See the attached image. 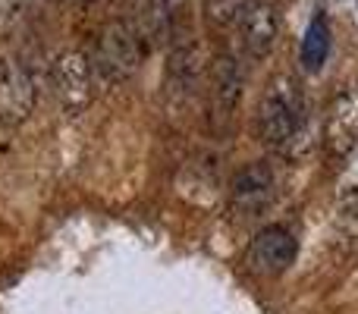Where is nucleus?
I'll use <instances>...</instances> for the list:
<instances>
[{
  "label": "nucleus",
  "instance_id": "20e7f679",
  "mask_svg": "<svg viewBox=\"0 0 358 314\" xmlns=\"http://www.w3.org/2000/svg\"><path fill=\"white\" fill-rule=\"evenodd\" d=\"M236 35H239V48L248 60H264L273 50L280 35V6L277 0H245L236 22Z\"/></svg>",
  "mask_w": 358,
  "mask_h": 314
},
{
  "label": "nucleus",
  "instance_id": "1a4fd4ad",
  "mask_svg": "<svg viewBox=\"0 0 358 314\" xmlns=\"http://www.w3.org/2000/svg\"><path fill=\"white\" fill-rule=\"evenodd\" d=\"M273 189H277V179L267 160H255L248 164L239 176L233 179V210L242 217H258L267 204L273 201Z\"/></svg>",
  "mask_w": 358,
  "mask_h": 314
},
{
  "label": "nucleus",
  "instance_id": "ddd939ff",
  "mask_svg": "<svg viewBox=\"0 0 358 314\" xmlns=\"http://www.w3.org/2000/svg\"><path fill=\"white\" fill-rule=\"evenodd\" d=\"M245 0H204V16L214 29H229L239 22V13Z\"/></svg>",
  "mask_w": 358,
  "mask_h": 314
},
{
  "label": "nucleus",
  "instance_id": "7ed1b4c3",
  "mask_svg": "<svg viewBox=\"0 0 358 314\" xmlns=\"http://www.w3.org/2000/svg\"><path fill=\"white\" fill-rule=\"evenodd\" d=\"M92 73L94 66L82 50H63L54 60L50 79H54V92L63 117H79L92 104Z\"/></svg>",
  "mask_w": 358,
  "mask_h": 314
},
{
  "label": "nucleus",
  "instance_id": "6e6552de",
  "mask_svg": "<svg viewBox=\"0 0 358 314\" xmlns=\"http://www.w3.org/2000/svg\"><path fill=\"white\" fill-rule=\"evenodd\" d=\"M296 255H299L296 236L286 227L273 223V227H264L252 239V245H248V264H252V271L264 273V277H277V273H283L296 261Z\"/></svg>",
  "mask_w": 358,
  "mask_h": 314
},
{
  "label": "nucleus",
  "instance_id": "dca6fc26",
  "mask_svg": "<svg viewBox=\"0 0 358 314\" xmlns=\"http://www.w3.org/2000/svg\"><path fill=\"white\" fill-rule=\"evenodd\" d=\"M76 3H92V0H76Z\"/></svg>",
  "mask_w": 358,
  "mask_h": 314
},
{
  "label": "nucleus",
  "instance_id": "f8f14e48",
  "mask_svg": "<svg viewBox=\"0 0 358 314\" xmlns=\"http://www.w3.org/2000/svg\"><path fill=\"white\" fill-rule=\"evenodd\" d=\"M334 198L340 204V210L358 208V145L343 155V166L336 173V185H334Z\"/></svg>",
  "mask_w": 358,
  "mask_h": 314
},
{
  "label": "nucleus",
  "instance_id": "4468645a",
  "mask_svg": "<svg viewBox=\"0 0 358 314\" xmlns=\"http://www.w3.org/2000/svg\"><path fill=\"white\" fill-rule=\"evenodd\" d=\"M31 0H0V35L13 31L19 25V19L25 16Z\"/></svg>",
  "mask_w": 358,
  "mask_h": 314
},
{
  "label": "nucleus",
  "instance_id": "0eeeda50",
  "mask_svg": "<svg viewBox=\"0 0 358 314\" xmlns=\"http://www.w3.org/2000/svg\"><path fill=\"white\" fill-rule=\"evenodd\" d=\"M324 145L334 157H343L358 145V76L334 94L324 117Z\"/></svg>",
  "mask_w": 358,
  "mask_h": 314
},
{
  "label": "nucleus",
  "instance_id": "f257e3e1",
  "mask_svg": "<svg viewBox=\"0 0 358 314\" xmlns=\"http://www.w3.org/2000/svg\"><path fill=\"white\" fill-rule=\"evenodd\" d=\"M258 142L267 151L292 155L308 132V107L296 79L280 76L258 107Z\"/></svg>",
  "mask_w": 358,
  "mask_h": 314
},
{
  "label": "nucleus",
  "instance_id": "9b49d317",
  "mask_svg": "<svg viewBox=\"0 0 358 314\" xmlns=\"http://www.w3.org/2000/svg\"><path fill=\"white\" fill-rule=\"evenodd\" d=\"M330 44H334V35H330V22L324 13H317L315 19H311L308 31H305L302 38V66L308 69V73H317V69L327 63L330 57Z\"/></svg>",
  "mask_w": 358,
  "mask_h": 314
},
{
  "label": "nucleus",
  "instance_id": "2eb2a0df",
  "mask_svg": "<svg viewBox=\"0 0 358 314\" xmlns=\"http://www.w3.org/2000/svg\"><path fill=\"white\" fill-rule=\"evenodd\" d=\"M157 3H161V6H167V10H170V13H173V16H176V10H179V6L185 3V0H157Z\"/></svg>",
  "mask_w": 358,
  "mask_h": 314
},
{
  "label": "nucleus",
  "instance_id": "39448f33",
  "mask_svg": "<svg viewBox=\"0 0 358 314\" xmlns=\"http://www.w3.org/2000/svg\"><path fill=\"white\" fill-rule=\"evenodd\" d=\"M38 88L29 66L16 57H0V123L22 126L31 117Z\"/></svg>",
  "mask_w": 358,
  "mask_h": 314
},
{
  "label": "nucleus",
  "instance_id": "9d476101",
  "mask_svg": "<svg viewBox=\"0 0 358 314\" xmlns=\"http://www.w3.org/2000/svg\"><path fill=\"white\" fill-rule=\"evenodd\" d=\"M164 85L173 98H192L201 85V57L195 44H173L170 63L164 73Z\"/></svg>",
  "mask_w": 358,
  "mask_h": 314
},
{
  "label": "nucleus",
  "instance_id": "f03ea898",
  "mask_svg": "<svg viewBox=\"0 0 358 314\" xmlns=\"http://www.w3.org/2000/svg\"><path fill=\"white\" fill-rule=\"evenodd\" d=\"M142 50L145 44L138 38V31L123 19H113L101 29L92 66L104 82H126L142 66Z\"/></svg>",
  "mask_w": 358,
  "mask_h": 314
},
{
  "label": "nucleus",
  "instance_id": "423d86ee",
  "mask_svg": "<svg viewBox=\"0 0 358 314\" xmlns=\"http://www.w3.org/2000/svg\"><path fill=\"white\" fill-rule=\"evenodd\" d=\"M245 73L236 50H220L210 66V120L217 129H227L242 98Z\"/></svg>",
  "mask_w": 358,
  "mask_h": 314
}]
</instances>
